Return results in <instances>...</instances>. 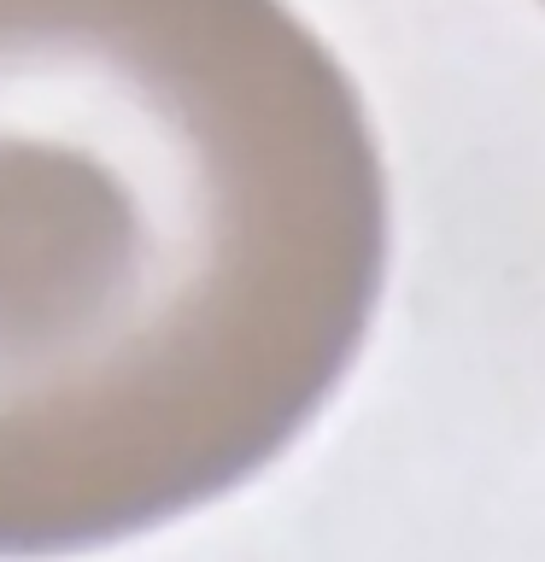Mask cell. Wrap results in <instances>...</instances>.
Returning a JSON list of instances; mask_svg holds the SVG:
<instances>
[{
    "mask_svg": "<svg viewBox=\"0 0 545 562\" xmlns=\"http://www.w3.org/2000/svg\"><path fill=\"white\" fill-rule=\"evenodd\" d=\"M376 123L288 0H0V557L276 463L387 288Z\"/></svg>",
    "mask_w": 545,
    "mask_h": 562,
    "instance_id": "cell-1",
    "label": "cell"
},
{
    "mask_svg": "<svg viewBox=\"0 0 545 562\" xmlns=\"http://www.w3.org/2000/svg\"><path fill=\"white\" fill-rule=\"evenodd\" d=\"M540 7H545V0H540Z\"/></svg>",
    "mask_w": 545,
    "mask_h": 562,
    "instance_id": "cell-2",
    "label": "cell"
}]
</instances>
